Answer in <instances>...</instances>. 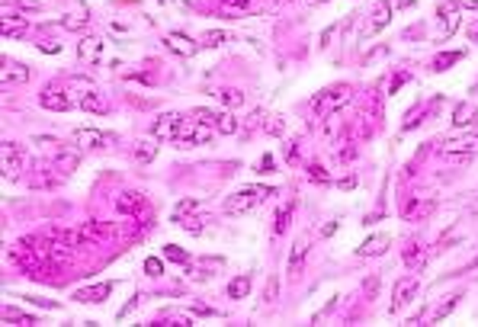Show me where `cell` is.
I'll return each instance as SVG.
<instances>
[{"label": "cell", "instance_id": "bcb514c9", "mask_svg": "<svg viewBox=\"0 0 478 327\" xmlns=\"http://www.w3.org/2000/svg\"><path fill=\"white\" fill-rule=\"evenodd\" d=\"M135 308H138V299L125 301V305H123V308H119V321H123V318H129V314H132V311H135Z\"/></svg>", "mask_w": 478, "mask_h": 327}, {"label": "cell", "instance_id": "ffe728a7", "mask_svg": "<svg viewBox=\"0 0 478 327\" xmlns=\"http://www.w3.org/2000/svg\"><path fill=\"white\" fill-rule=\"evenodd\" d=\"M52 170H55V164L52 167H36L33 177H29V186H33V190H55V186H61V177L52 173Z\"/></svg>", "mask_w": 478, "mask_h": 327}, {"label": "cell", "instance_id": "4fadbf2b", "mask_svg": "<svg viewBox=\"0 0 478 327\" xmlns=\"http://www.w3.org/2000/svg\"><path fill=\"white\" fill-rule=\"evenodd\" d=\"M164 48L180 55V58H193L196 51H199V42H193V38L183 36V32H167V36H164Z\"/></svg>", "mask_w": 478, "mask_h": 327}, {"label": "cell", "instance_id": "9a60e30c", "mask_svg": "<svg viewBox=\"0 0 478 327\" xmlns=\"http://www.w3.org/2000/svg\"><path fill=\"white\" fill-rule=\"evenodd\" d=\"M459 10H462V4H459V0H443V4L437 6L440 23H443V38H450L452 32L459 29Z\"/></svg>", "mask_w": 478, "mask_h": 327}, {"label": "cell", "instance_id": "7dc6e473", "mask_svg": "<svg viewBox=\"0 0 478 327\" xmlns=\"http://www.w3.org/2000/svg\"><path fill=\"white\" fill-rule=\"evenodd\" d=\"M266 301H276V276H270V282H266Z\"/></svg>", "mask_w": 478, "mask_h": 327}, {"label": "cell", "instance_id": "2e32d148", "mask_svg": "<svg viewBox=\"0 0 478 327\" xmlns=\"http://www.w3.org/2000/svg\"><path fill=\"white\" fill-rule=\"evenodd\" d=\"M113 289H116L113 282H100V286H90V289H78L74 299H78V305H103L113 295Z\"/></svg>", "mask_w": 478, "mask_h": 327}, {"label": "cell", "instance_id": "7402d4cb", "mask_svg": "<svg viewBox=\"0 0 478 327\" xmlns=\"http://www.w3.org/2000/svg\"><path fill=\"white\" fill-rule=\"evenodd\" d=\"M305 256H308V244L298 237V241L292 244V250H289V276H292V279L305 269Z\"/></svg>", "mask_w": 478, "mask_h": 327}, {"label": "cell", "instance_id": "4316f807", "mask_svg": "<svg viewBox=\"0 0 478 327\" xmlns=\"http://www.w3.org/2000/svg\"><path fill=\"white\" fill-rule=\"evenodd\" d=\"M215 132H219V135H234V132H238V115H234V109L215 113Z\"/></svg>", "mask_w": 478, "mask_h": 327}, {"label": "cell", "instance_id": "3957f363", "mask_svg": "<svg viewBox=\"0 0 478 327\" xmlns=\"http://www.w3.org/2000/svg\"><path fill=\"white\" fill-rule=\"evenodd\" d=\"M71 90H74V100H78V106L84 109V113H93V115H106V113H110V103H106V96L100 93V90L87 81V77H74Z\"/></svg>", "mask_w": 478, "mask_h": 327}, {"label": "cell", "instance_id": "f35d334b", "mask_svg": "<svg viewBox=\"0 0 478 327\" xmlns=\"http://www.w3.org/2000/svg\"><path fill=\"white\" fill-rule=\"evenodd\" d=\"M61 23H65V29H84L87 26V16H84V6H80L78 13H68L65 19H61Z\"/></svg>", "mask_w": 478, "mask_h": 327}, {"label": "cell", "instance_id": "f907efd6", "mask_svg": "<svg viewBox=\"0 0 478 327\" xmlns=\"http://www.w3.org/2000/svg\"><path fill=\"white\" fill-rule=\"evenodd\" d=\"M270 170H273V157H270V154H266V157L260 160V173H270Z\"/></svg>", "mask_w": 478, "mask_h": 327}, {"label": "cell", "instance_id": "b9f144b4", "mask_svg": "<svg viewBox=\"0 0 478 327\" xmlns=\"http://www.w3.org/2000/svg\"><path fill=\"white\" fill-rule=\"evenodd\" d=\"M177 224H180V228H187L189 234H202V224H199V218H196V215H183V218H177Z\"/></svg>", "mask_w": 478, "mask_h": 327}, {"label": "cell", "instance_id": "44dd1931", "mask_svg": "<svg viewBox=\"0 0 478 327\" xmlns=\"http://www.w3.org/2000/svg\"><path fill=\"white\" fill-rule=\"evenodd\" d=\"M452 128H472L478 125V106H472V103H459L456 109H452Z\"/></svg>", "mask_w": 478, "mask_h": 327}, {"label": "cell", "instance_id": "74e56055", "mask_svg": "<svg viewBox=\"0 0 478 327\" xmlns=\"http://www.w3.org/2000/svg\"><path fill=\"white\" fill-rule=\"evenodd\" d=\"M0 318H4V321H23V324H36L33 314L20 311V308H4V311H0Z\"/></svg>", "mask_w": 478, "mask_h": 327}, {"label": "cell", "instance_id": "1f68e13d", "mask_svg": "<svg viewBox=\"0 0 478 327\" xmlns=\"http://www.w3.org/2000/svg\"><path fill=\"white\" fill-rule=\"evenodd\" d=\"M225 42H232V36L222 29H209L206 36H202V45H206V48H219V45H225Z\"/></svg>", "mask_w": 478, "mask_h": 327}, {"label": "cell", "instance_id": "f6af8a7d", "mask_svg": "<svg viewBox=\"0 0 478 327\" xmlns=\"http://www.w3.org/2000/svg\"><path fill=\"white\" fill-rule=\"evenodd\" d=\"M39 51H46V55H58L61 42H39Z\"/></svg>", "mask_w": 478, "mask_h": 327}, {"label": "cell", "instance_id": "603a6c76", "mask_svg": "<svg viewBox=\"0 0 478 327\" xmlns=\"http://www.w3.org/2000/svg\"><path fill=\"white\" fill-rule=\"evenodd\" d=\"M0 32H4L7 38L26 36V32H29V19L26 16H4V19H0Z\"/></svg>", "mask_w": 478, "mask_h": 327}, {"label": "cell", "instance_id": "7c38bea8", "mask_svg": "<svg viewBox=\"0 0 478 327\" xmlns=\"http://www.w3.org/2000/svg\"><path fill=\"white\" fill-rule=\"evenodd\" d=\"M29 81V68L26 64H16L10 58H4V68H0V87L10 90V87H20V83Z\"/></svg>", "mask_w": 478, "mask_h": 327}, {"label": "cell", "instance_id": "4dcf8cb0", "mask_svg": "<svg viewBox=\"0 0 478 327\" xmlns=\"http://www.w3.org/2000/svg\"><path fill=\"white\" fill-rule=\"evenodd\" d=\"M164 256H167L170 263H180V266H187V263H189V254L180 247V244H164Z\"/></svg>", "mask_w": 478, "mask_h": 327}, {"label": "cell", "instance_id": "e575fe53", "mask_svg": "<svg viewBox=\"0 0 478 327\" xmlns=\"http://www.w3.org/2000/svg\"><path fill=\"white\" fill-rule=\"evenodd\" d=\"M430 212H433V202H414V199H411V202L405 205L407 218H424V215H430Z\"/></svg>", "mask_w": 478, "mask_h": 327}, {"label": "cell", "instance_id": "8992f818", "mask_svg": "<svg viewBox=\"0 0 478 327\" xmlns=\"http://www.w3.org/2000/svg\"><path fill=\"white\" fill-rule=\"evenodd\" d=\"M183 125H187V119H183L180 113H161L155 119V125H151V138L155 141H177V135L183 132Z\"/></svg>", "mask_w": 478, "mask_h": 327}, {"label": "cell", "instance_id": "30bf717a", "mask_svg": "<svg viewBox=\"0 0 478 327\" xmlns=\"http://www.w3.org/2000/svg\"><path fill=\"white\" fill-rule=\"evenodd\" d=\"M356 154H360V145H356V141L350 138L347 132H343L341 138H334V141H331V160H334L337 167L353 164V160H356Z\"/></svg>", "mask_w": 478, "mask_h": 327}, {"label": "cell", "instance_id": "52a82bcc", "mask_svg": "<svg viewBox=\"0 0 478 327\" xmlns=\"http://www.w3.org/2000/svg\"><path fill=\"white\" fill-rule=\"evenodd\" d=\"M74 141H78L80 151H103V147H110L113 135H106L103 128L80 125V128H74Z\"/></svg>", "mask_w": 478, "mask_h": 327}, {"label": "cell", "instance_id": "e0dca14e", "mask_svg": "<svg viewBox=\"0 0 478 327\" xmlns=\"http://www.w3.org/2000/svg\"><path fill=\"white\" fill-rule=\"evenodd\" d=\"M39 106H42V109H48V113H68V109L74 106V100H71V96H65L61 90L46 87V90L39 93Z\"/></svg>", "mask_w": 478, "mask_h": 327}, {"label": "cell", "instance_id": "7a4b0ae2", "mask_svg": "<svg viewBox=\"0 0 478 327\" xmlns=\"http://www.w3.org/2000/svg\"><path fill=\"white\" fill-rule=\"evenodd\" d=\"M266 196H273L270 186H244V190L232 192V196L225 199V212L228 215H247V212H254L260 202H266Z\"/></svg>", "mask_w": 478, "mask_h": 327}, {"label": "cell", "instance_id": "836d02e7", "mask_svg": "<svg viewBox=\"0 0 478 327\" xmlns=\"http://www.w3.org/2000/svg\"><path fill=\"white\" fill-rule=\"evenodd\" d=\"M305 173H308V180H311V183H318V186H328L331 183V173L324 170L321 164H308V167H305Z\"/></svg>", "mask_w": 478, "mask_h": 327}, {"label": "cell", "instance_id": "d590c367", "mask_svg": "<svg viewBox=\"0 0 478 327\" xmlns=\"http://www.w3.org/2000/svg\"><path fill=\"white\" fill-rule=\"evenodd\" d=\"M219 100L225 103V109H238L241 103H244V93H241V90H232V87H228V90H222V93H219Z\"/></svg>", "mask_w": 478, "mask_h": 327}, {"label": "cell", "instance_id": "681fc988", "mask_svg": "<svg viewBox=\"0 0 478 327\" xmlns=\"http://www.w3.org/2000/svg\"><path fill=\"white\" fill-rule=\"evenodd\" d=\"M337 186H341V190H353V186H356V177H353V173H350V177H343Z\"/></svg>", "mask_w": 478, "mask_h": 327}, {"label": "cell", "instance_id": "d4e9b609", "mask_svg": "<svg viewBox=\"0 0 478 327\" xmlns=\"http://www.w3.org/2000/svg\"><path fill=\"white\" fill-rule=\"evenodd\" d=\"M247 295H251V276H247V273L234 276V279L228 282V299L241 301V299H247Z\"/></svg>", "mask_w": 478, "mask_h": 327}, {"label": "cell", "instance_id": "d6a6232c", "mask_svg": "<svg viewBox=\"0 0 478 327\" xmlns=\"http://www.w3.org/2000/svg\"><path fill=\"white\" fill-rule=\"evenodd\" d=\"M292 209H296V202L283 205V209L276 212V224H273V231H276V234H283V231L289 228V222H292Z\"/></svg>", "mask_w": 478, "mask_h": 327}, {"label": "cell", "instance_id": "5bb4252c", "mask_svg": "<svg viewBox=\"0 0 478 327\" xmlns=\"http://www.w3.org/2000/svg\"><path fill=\"white\" fill-rule=\"evenodd\" d=\"M116 209L123 212V215L138 218V222H142V218H145V212H148V202H145V196H142V192H123V196L116 199Z\"/></svg>", "mask_w": 478, "mask_h": 327}, {"label": "cell", "instance_id": "cb8c5ba5", "mask_svg": "<svg viewBox=\"0 0 478 327\" xmlns=\"http://www.w3.org/2000/svg\"><path fill=\"white\" fill-rule=\"evenodd\" d=\"M459 301H462V292H452V295H446V299L440 301V305L430 311V321H433V324H440V321H446L452 311H456V305H459Z\"/></svg>", "mask_w": 478, "mask_h": 327}, {"label": "cell", "instance_id": "8d00e7d4", "mask_svg": "<svg viewBox=\"0 0 478 327\" xmlns=\"http://www.w3.org/2000/svg\"><path fill=\"white\" fill-rule=\"evenodd\" d=\"M199 205H202L199 199H183V202H177L174 205V222H177V218H183V215H193Z\"/></svg>", "mask_w": 478, "mask_h": 327}, {"label": "cell", "instance_id": "ee69618b", "mask_svg": "<svg viewBox=\"0 0 478 327\" xmlns=\"http://www.w3.org/2000/svg\"><path fill=\"white\" fill-rule=\"evenodd\" d=\"M189 279L202 282V279H212V273H209V269H206V266H193V269H189Z\"/></svg>", "mask_w": 478, "mask_h": 327}, {"label": "cell", "instance_id": "8fae6325", "mask_svg": "<svg viewBox=\"0 0 478 327\" xmlns=\"http://www.w3.org/2000/svg\"><path fill=\"white\" fill-rule=\"evenodd\" d=\"M103 51H106V38L103 36H84L78 42V58L84 64H100V61H103Z\"/></svg>", "mask_w": 478, "mask_h": 327}, {"label": "cell", "instance_id": "60d3db41", "mask_svg": "<svg viewBox=\"0 0 478 327\" xmlns=\"http://www.w3.org/2000/svg\"><path fill=\"white\" fill-rule=\"evenodd\" d=\"M264 128H266L270 135H283V132H286V119H283V115H266Z\"/></svg>", "mask_w": 478, "mask_h": 327}, {"label": "cell", "instance_id": "f546056e", "mask_svg": "<svg viewBox=\"0 0 478 327\" xmlns=\"http://www.w3.org/2000/svg\"><path fill=\"white\" fill-rule=\"evenodd\" d=\"M155 157H157L155 141H138V145H135V160H138V164H151Z\"/></svg>", "mask_w": 478, "mask_h": 327}, {"label": "cell", "instance_id": "7bdbcfd3", "mask_svg": "<svg viewBox=\"0 0 478 327\" xmlns=\"http://www.w3.org/2000/svg\"><path fill=\"white\" fill-rule=\"evenodd\" d=\"M14 4L20 6L23 13H36V10H42V6H46L42 0H14Z\"/></svg>", "mask_w": 478, "mask_h": 327}, {"label": "cell", "instance_id": "5b68a950", "mask_svg": "<svg viewBox=\"0 0 478 327\" xmlns=\"http://www.w3.org/2000/svg\"><path fill=\"white\" fill-rule=\"evenodd\" d=\"M440 154H443V157H452V160L472 157V154H478V135L462 132V135H452V138H443L440 141Z\"/></svg>", "mask_w": 478, "mask_h": 327}, {"label": "cell", "instance_id": "277c9868", "mask_svg": "<svg viewBox=\"0 0 478 327\" xmlns=\"http://www.w3.org/2000/svg\"><path fill=\"white\" fill-rule=\"evenodd\" d=\"M26 167H29L26 147L16 145V141H4V145H0V170H4V177H7V180H20Z\"/></svg>", "mask_w": 478, "mask_h": 327}, {"label": "cell", "instance_id": "484cf974", "mask_svg": "<svg viewBox=\"0 0 478 327\" xmlns=\"http://www.w3.org/2000/svg\"><path fill=\"white\" fill-rule=\"evenodd\" d=\"M405 263H407V269H411V273H420V269H424L427 254H424V247H420L417 241L407 244V250H405Z\"/></svg>", "mask_w": 478, "mask_h": 327}, {"label": "cell", "instance_id": "9c48e42d", "mask_svg": "<svg viewBox=\"0 0 478 327\" xmlns=\"http://www.w3.org/2000/svg\"><path fill=\"white\" fill-rule=\"evenodd\" d=\"M417 295V279L414 276H405V279H398L395 282V289H392V301H388V311H401L405 305H411V299Z\"/></svg>", "mask_w": 478, "mask_h": 327}, {"label": "cell", "instance_id": "ba28073f", "mask_svg": "<svg viewBox=\"0 0 478 327\" xmlns=\"http://www.w3.org/2000/svg\"><path fill=\"white\" fill-rule=\"evenodd\" d=\"M388 23H392V4H388V0H379V4L373 6V13H369V23L363 26V32H360V36H363V38L379 36V32L385 29Z\"/></svg>", "mask_w": 478, "mask_h": 327}, {"label": "cell", "instance_id": "ac0fdd59", "mask_svg": "<svg viewBox=\"0 0 478 327\" xmlns=\"http://www.w3.org/2000/svg\"><path fill=\"white\" fill-rule=\"evenodd\" d=\"M52 164H55V170H61V173L78 170V167H80V147L65 145V147H61V151L52 157Z\"/></svg>", "mask_w": 478, "mask_h": 327}, {"label": "cell", "instance_id": "c3c4849f", "mask_svg": "<svg viewBox=\"0 0 478 327\" xmlns=\"http://www.w3.org/2000/svg\"><path fill=\"white\" fill-rule=\"evenodd\" d=\"M465 36H469L472 42H478V19H472V23H469V29H465Z\"/></svg>", "mask_w": 478, "mask_h": 327}, {"label": "cell", "instance_id": "ab89813d", "mask_svg": "<svg viewBox=\"0 0 478 327\" xmlns=\"http://www.w3.org/2000/svg\"><path fill=\"white\" fill-rule=\"evenodd\" d=\"M145 273H148L151 279H161V276H164V260H161V256H148V260H145Z\"/></svg>", "mask_w": 478, "mask_h": 327}, {"label": "cell", "instance_id": "83f0119b", "mask_svg": "<svg viewBox=\"0 0 478 327\" xmlns=\"http://www.w3.org/2000/svg\"><path fill=\"white\" fill-rule=\"evenodd\" d=\"M219 6L232 16H247L254 10V0H219Z\"/></svg>", "mask_w": 478, "mask_h": 327}, {"label": "cell", "instance_id": "f5cc1de1", "mask_svg": "<svg viewBox=\"0 0 478 327\" xmlns=\"http://www.w3.org/2000/svg\"><path fill=\"white\" fill-rule=\"evenodd\" d=\"M472 273H478V260H475V263H472Z\"/></svg>", "mask_w": 478, "mask_h": 327}, {"label": "cell", "instance_id": "6da1fadb", "mask_svg": "<svg viewBox=\"0 0 478 327\" xmlns=\"http://www.w3.org/2000/svg\"><path fill=\"white\" fill-rule=\"evenodd\" d=\"M350 100H353V87H350V83H334V87H324L311 96V113H315L318 119H328V115L341 113Z\"/></svg>", "mask_w": 478, "mask_h": 327}, {"label": "cell", "instance_id": "816d5d0a", "mask_svg": "<svg viewBox=\"0 0 478 327\" xmlns=\"http://www.w3.org/2000/svg\"><path fill=\"white\" fill-rule=\"evenodd\" d=\"M459 4H462L465 10H478V0H459Z\"/></svg>", "mask_w": 478, "mask_h": 327}, {"label": "cell", "instance_id": "f1b7e54d", "mask_svg": "<svg viewBox=\"0 0 478 327\" xmlns=\"http://www.w3.org/2000/svg\"><path fill=\"white\" fill-rule=\"evenodd\" d=\"M465 51H440L437 58H433V71H450L456 61H462Z\"/></svg>", "mask_w": 478, "mask_h": 327}, {"label": "cell", "instance_id": "d6986e66", "mask_svg": "<svg viewBox=\"0 0 478 327\" xmlns=\"http://www.w3.org/2000/svg\"><path fill=\"white\" fill-rule=\"evenodd\" d=\"M388 244H392V237H388V234H373V237H366V241L356 247V254H360L363 260H369V256H382L388 250Z\"/></svg>", "mask_w": 478, "mask_h": 327}]
</instances>
